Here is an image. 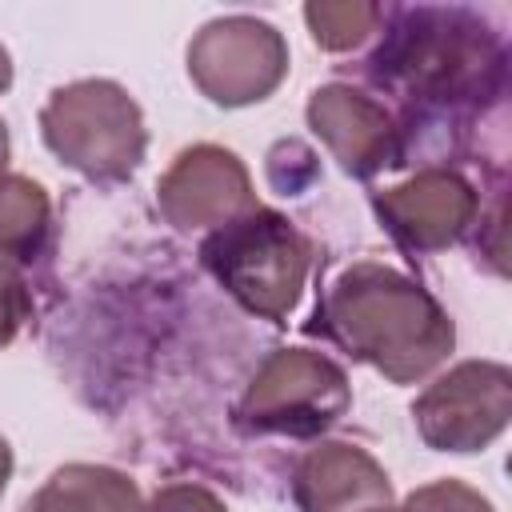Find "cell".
<instances>
[{
	"label": "cell",
	"mask_w": 512,
	"mask_h": 512,
	"mask_svg": "<svg viewBox=\"0 0 512 512\" xmlns=\"http://www.w3.org/2000/svg\"><path fill=\"white\" fill-rule=\"evenodd\" d=\"M312 328L392 384L424 380L456 344V328L436 296L376 260L344 268L324 288Z\"/></svg>",
	"instance_id": "1"
},
{
	"label": "cell",
	"mask_w": 512,
	"mask_h": 512,
	"mask_svg": "<svg viewBox=\"0 0 512 512\" xmlns=\"http://www.w3.org/2000/svg\"><path fill=\"white\" fill-rule=\"evenodd\" d=\"M368 76L412 108L476 104L504 80V44L472 8H400Z\"/></svg>",
	"instance_id": "2"
},
{
	"label": "cell",
	"mask_w": 512,
	"mask_h": 512,
	"mask_svg": "<svg viewBox=\"0 0 512 512\" xmlns=\"http://www.w3.org/2000/svg\"><path fill=\"white\" fill-rule=\"evenodd\" d=\"M200 260L240 308L284 324L300 304L312 248L284 212L256 204L224 228L208 232L200 244Z\"/></svg>",
	"instance_id": "3"
},
{
	"label": "cell",
	"mask_w": 512,
	"mask_h": 512,
	"mask_svg": "<svg viewBox=\"0 0 512 512\" xmlns=\"http://www.w3.org/2000/svg\"><path fill=\"white\" fill-rule=\"evenodd\" d=\"M40 136L60 164L96 180H128L148 148L140 104L116 80H76L48 96L40 108Z\"/></svg>",
	"instance_id": "4"
},
{
	"label": "cell",
	"mask_w": 512,
	"mask_h": 512,
	"mask_svg": "<svg viewBox=\"0 0 512 512\" xmlns=\"http://www.w3.org/2000/svg\"><path fill=\"white\" fill-rule=\"evenodd\" d=\"M348 408L352 388L336 360L312 348H276L236 400V428L304 440L332 428Z\"/></svg>",
	"instance_id": "5"
},
{
	"label": "cell",
	"mask_w": 512,
	"mask_h": 512,
	"mask_svg": "<svg viewBox=\"0 0 512 512\" xmlns=\"http://www.w3.org/2000/svg\"><path fill=\"white\" fill-rule=\"evenodd\" d=\"M188 76L220 108L260 104L288 76V44L268 20L220 16L192 36Z\"/></svg>",
	"instance_id": "6"
},
{
	"label": "cell",
	"mask_w": 512,
	"mask_h": 512,
	"mask_svg": "<svg viewBox=\"0 0 512 512\" xmlns=\"http://www.w3.org/2000/svg\"><path fill=\"white\" fill-rule=\"evenodd\" d=\"M416 432L436 452H480L512 420V372L500 360H464L412 404Z\"/></svg>",
	"instance_id": "7"
},
{
	"label": "cell",
	"mask_w": 512,
	"mask_h": 512,
	"mask_svg": "<svg viewBox=\"0 0 512 512\" xmlns=\"http://www.w3.org/2000/svg\"><path fill=\"white\" fill-rule=\"evenodd\" d=\"M156 208L176 232H196V228L216 232L228 220L256 208V192L236 152L220 144H192L160 176Z\"/></svg>",
	"instance_id": "8"
},
{
	"label": "cell",
	"mask_w": 512,
	"mask_h": 512,
	"mask_svg": "<svg viewBox=\"0 0 512 512\" xmlns=\"http://www.w3.org/2000/svg\"><path fill=\"white\" fill-rule=\"evenodd\" d=\"M372 208L404 252L428 256L444 252L472 228L480 196L452 168H420L404 184L376 192Z\"/></svg>",
	"instance_id": "9"
},
{
	"label": "cell",
	"mask_w": 512,
	"mask_h": 512,
	"mask_svg": "<svg viewBox=\"0 0 512 512\" xmlns=\"http://www.w3.org/2000/svg\"><path fill=\"white\" fill-rule=\"evenodd\" d=\"M308 128L352 176H376L404 160V136L392 112L352 84H324L308 96Z\"/></svg>",
	"instance_id": "10"
},
{
	"label": "cell",
	"mask_w": 512,
	"mask_h": 512,
	"mask_svg": "<svg viewBox=\"0 0 512 512\" xmlns=\"http://www.w3.org/2000/svg\"><path fill=\"white\" fill-rule=\"evenodd\" d=\"M292 496L300 512H376L392 508L388 472L356 444L324 440L292 468Z\"/></svg>",
	"instance_id": "11"
},
{
	"label": "cell",
	"mask_w": 512,
	"mask_h": 512,
	"mask_svg": "<svg viewBox=\"0 0 512 512\" xmlns=\"http://www.w3.org/2000/svg\"><path fill=\"white\" fill-rule=\"evenodd\" d=\"M20 512H144L140 488L128 472L108 464H64Z\"/></svg>",
	"instance_id": "12"
},
{
	"label": "cell",
	"mask_w": 512,
	"mask_h": 512,
	"mask_svg": "<svg viewBox=\"0 0 512 512\" xmlns=\"http://www.w3.org/2000/svg\"><path fill=\"white\" fill-rule=\"evenodd\" d=\"M48 224H52L48 192L32 176L8 172L0 180V256L28 268L48 240Z\"/></svg>",
	"instance_id": "13"
},
{
	"label": "cell",
	"mask_w": 512,
	"mask_h": 512,
	"mask_svg": "<svg viewBox=\"0 0 512 512\" xmlns=\"http://www.w3.org/2000/svg\"><path fill=\"white\" fill-rule=\"evenodd\" d=\"M304 20H308V32L320 48L328 52H352L360 48L384 20V8L380 4H368V0H316V4H304Z\"/></svg>",
	"instance_id": "14"
},
{
	"label": "cell",
	"mask_w": 512,
	"mask_h": 512,
	"mask_svg": "<svg viewBox=\"0 0 512 512\" xmlns=\"http://www.w3.org/2000/svg\"><path fill=\"white\" fill-rule=\"evenodd\" d=\"M396 512H496L488 496H480L464 480H432L404 496Z\"/></svg>",
	"instance_id": "15"
},
{
	"label": "cell",
	"mask_w": 512,
	"mask_h": 512,
	"mask_svg": "<svg viewBox=\"0 0 512 512\" xmlns=\"http://www.w3.org/2000/svg\"><path fill=\"white\" fill-rule=\"evenodd\" d=\"M28 320H32V292L24 268L0 256V348H8Z\"/></svg>",
	"instance_id": "16"
},
{
	"label": "cell",
	"mask_w": 512,
	"mask_h": 512,
	"mask_svg": "<svg viewBox=\"0 0 512 512\" xmlns=\"http://www.w3.org/2000/svg\"><path fill=\"white\" fill-rule=\"evenodd\" d=\"M144 512H228V504H224L216 492H208L204 484L180 480V484H164V488L144 504Z\"/></svg>",
	"instance_id": "17"
},
{
	"label": "cell",
	"mask_w": 512,
	"mask_h": 512,
	"mask_svg": "<svg viewBox=\"0 0 512 512\" xmlns=\"http://www.w3.org/2000/svg\"><path fill=\"white\" fill-rule=\"evenodd\" d=\"M8 476H12V448H8V440L0 436V496H4V488H8Z\"/></svg>",
	"instance_id": "18"
},
{
	"label": "cell",
	"mask_w": 512,
	"mask_h": 512,
	"mask_svg": "<svg viewBox=\"0 0 512 512\" xmlns=\"http://www.w3.org/2000/svg\"><path fill=\"white\" fill-rule=\"evenodd\" d=\"M12 88V56H8V48L0 44V96Z\"/></svg>",
	"instance_id": "19"
},
{
	"label": "cell",
	"mask_w": 512,
	"mask_h": 512,
	"mask_svg": "<svg viewBox=\"0 0 512 512\" xmlns=\"http://www.w3.org/2000/svg\"><path fill=\"white\" fill-rule=\"evenodd\" d=\"M8 176V124L0 120V180Z\"/></svg>",
	"instance_id": "20"
},
{
	"label": "cell",
	"mask_w": 512,
	"mask_h": 512,
	"mask_svg": "<svg viewBox=\"0 0 512 512\" xmlns=\"http://www.w3.org/2000/svg\"><path fill=\"white\" fill-rule=\"evenodd\" d=\"M376 512H396V508H376Z\"/></svg>",
	"instance_id": "21"
}]
</instances>
